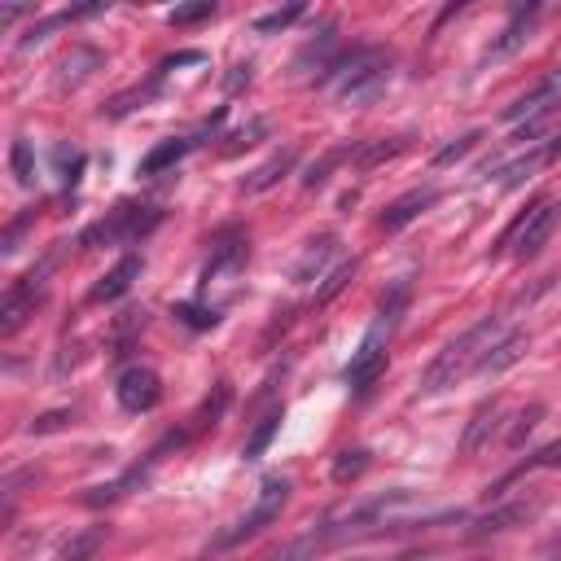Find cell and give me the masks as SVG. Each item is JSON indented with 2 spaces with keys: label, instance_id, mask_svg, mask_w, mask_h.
I'll list each match as a JSON object with an SVG mask.
<instances>
[{
  "label": "cell",
  "instance_id": "16",
  "mask_svg": "<svg viewBox=\"0 0 561 561\" xmlns=\"http://www.w3.org/2000/svg\"><path fill=\"white\" fill-rule=\"evenodd\" d=\"M526 338L522 329H513V334H500L496 342H491V351L483 356V364H478V373H487V377H496V373H505L509 364H518L522 360V351H526Z\"/></svg>",
  "mask_w": 561,
  "mask_h": 561
},
{
  "label": "cell",
  "instance_id": "3",
  "mask_svg": "<svg viewBox=\"0 0 561 561\" xmlns=\"http://www.w3.org/2000/svg\"><path fill=\"white\" fill-rule=\"evenodd\" d=\"M158 220H163V211H158V206L123 202V206H114L106 220H97L93 228H84L79 246H84V250H93V246H132V242H141L145 233H154Z\"/></svg>",
  "mask_w": 561,
  "mask_h": 561
},
{
  "label": "cell",
  "instance_id": "28",
  "mask_svg": "<svg viewBox=\"0 0 561 561\" xmlns=\"http://www.w3.org/2000/svg\"><path fill=\"white\" fill-rule=\"evenodd\" d=\"M277 426H281V408H272V412H268V417H263V421H259V430H255V439H250V443H246V461H259V456H263V448H268V443H272V434H277Z\"/></svg>",
  "mask_w": 561,
  "mask_h": 561
},
{
  "label": "cell",
  "instance_id": "34",
  "mask_svg": "<svg viewBox=\"0 0 561 561\" xmlns=\"http://www.w3.org/2000/svg\"><path fill=\"white\" fill-rule=\"evenodd\" d=\"M101 540H106V531H88V535H79V540H71L62 548V557L66 561H79V557H93L97 548H101Z\"/></svg>",
  "mask_w": 561,
  "mask_h": 561
},
{
  "label": "cell",
  "instance_id": "8",
  "mask_svg": "<svg viewBox=\"0 0 561 561\" xmlns=\"http://www.w3.org/2000/svg\"><path fill=\"white\" fill-rule=\"evenodd\" d=\"M40 299H44V268L31 272V277H22V281H14L5 290V299H0V334H5V338L18 334L22 320L36 316Z\"/></svg>",
  "mask_w": 561,
  "mask_h": 561
},
{
  "label": "cell",
  "instance_id": "24",
  "mask_svg": "<svg viewBox=\"0 0 561 561\" xmlns=\"http://www.w3.org/2000/svg\"><path fill=\"white\" fill-rule=\"evenodd\" d=\"M220 14V0H185L171 9V27H198V22Z\"/></svg>",
  "mask_w": 561,
  "mask_h": 561
},
{
  "label": "cell",
  "instance_id": "37",
  "mask_svg": "<svg viewBox=\"0 0 561 561\" xmlns=\"http://www.w3.org/2000/svg\"><path fill=\"white\" fill-rule=\"evenodd\" d=\"M526 469H561V439L557 443H548V448H540L526 461Z\"/></svg>",
  "mask_w": 561,
  "mask_h": 561
},
{
  "label": "cell",
  "instance_id": "40",
  "mask_svg": "<svg viewBox=\"0 0 561 561\" xmlns=\"http://www.w3.org/2000/svg\"><path fill=\"white\" fill-rule=\"evenodd\" d=\"M465 5H469V0H448V5H443V14H439V22H448L452 14H461Z\"/></svg>",
  "mask_w": 561,
  "mask_h": 561
},
{
  "label": "cell",
  "instance_id": "29",
  "mask_svg": "<svg viewBox=\"0 0 561 561\" xmlns=\"http://www.w3.org/2000/svg\"><path fill=\"white\" fill-rule=\"evenodd\" d=\"M176 316L185 320L189 329H215V325H220V312H215V307H206V303H180Z\"/></svg>",
  "mask_w": 561,
  "mask_h": 561
},
{
  "label": "cell",
  "instance_id": "38",
  "mask_svg": "<svg viewBox=\"0 0 561 561\" xmlns=\"http://www.w3.org/2000/svg\"><path fill=\"white\" fill-rule=\"evenodd\" d=\"M259 136H263V123L255 119V123H250V128H242L237 136H228V141H233V145H224V154H237V150H246V145H255Z\"/></svg>",
  "mask_w": 561,
  "mask_h": 561
},
{
  "label": "cell",
  "instance_id": "20",
  "mask_svg": "<svg viewBox=\"0 0 561 561\" xmlns=\"http://www.w3.org/2000/svg\"><path fill=\"white\" fill-rule=\"evenodd\" d=\"M189 150H193V136H171V141L154 145V150L141 158V176H163V171L176 167Z\"/></svg>",
  "mask_w": 561,
  "mask_h": 561
},
{
  "label": "cell",
  "instance_id": "27",
  "mask_svg": "<svg viewBox=\"0 0 561 561\" xmlns=\"http://www.w3.org/2000/svg\"><path fill=\"white\" fill-rule=\"evenodd\" d=\"M93 66H101V53L97 49H75L62 62V84H79L84 75H93Z\"/></svg>",
  "mask_w": 561,
  "mask_h": 561
},
{
  "label": "cell",
  "instance_id": "2",
  "mask_svg": "<svg viewBox=\"0 0 561 561\" xmlns=\"http://www.w3.org/2000/svg\"><path fill=\"white\" fill-rule=\"evenodd\" d=\"M316 79L320 84H338V97L347 106H373L391 84V57L382 49H351L334 57Z\"/></svg>",
  "mask_w": 561,
  "mask_h": 561
},
{
  "label": "cell",
  "instance_id": "18",
  "mask_svg": "<svg viewBox=\"0 0 561 561\" xmlns=\"http://www.w3.org/2000/svg\"><path fill=\"white\" fill-rule=\"evenodd\" d=\"M294 163H299V154H294V150H281V154H272V158H268V163H263V167H255V171H250L242 189H246V193H268L272 185H281V180L290 176V171H294Z\"/></svg>",
  "mask_w": 561,
  "mask_h": 561
},
{
  "label": "cell",
  "instance_id": "14",
  "mask_svg": "<svg viewBox=\"0 0 561 561\" xmlns=\"http://www.w3.org/2000/svg\"><path fill=\"white\" fill-rule=\"evenodd\" d=\"M434 202H439V189H412V193H404V198H395L391 206H386L377 224H382L386 233H399V228H408L421 211H430Z\"/></svg>",
  "mask_w": 561,
  "mask_h": 561
},
{
  "label": "cell",
  "instance_id": "1",
  "mask_svg": "<svg viewBox=\"0 0 561 561\" xmlns=\"http://www.w3.org/2000/svg\"><path fill=\"white\" fill-rule=\"evenodd\" d=\"M500 334H505V320H500V316H483L478 325H469L465 334L452 338L448 347L434 356L430 369L421 373V391L439 395V391H448V386L461 382V377L478 373V364H483V356L491 351V342H496Z\"/></svg>",
  "mask_w": 561,
  "mask_h": 561
},
{
  "label": "cell",
  "instance_id": "15",
  "mask_svg": "<svg viewBox=\"0 0 561 561\" xmlns=\"http://www.w3.org/2000/svg\"><path fill=\"white\" fill-rule=\"evenodd\" d=\"M136 277H141V259H136V255H123V259L106 272V277L93 285V294H88V299H93V303H114V299H123V294L132 290Z\"/></svg>",
  "mask_w": 561,
  "mask_h": 561
},
{
  "label": "cell",
  "instance_id": "32",
  "mask_svg": "<svg viewBox=\"0 0 561 561\" xmlns=\"http://www.w3.org/2000/svg\"><path fill=\"white\" fill-rule=\"evenodd\" d=\"M342 158H351V150H334V154H325L320 163H312L307 167V176H303V185L307 189H320L329 180V171H334V163H342Z\"/></svg>",
  "mask_w": 561,
  "mask_h": 561
},
{
  "label": "cell",
  "instance_id": "11",
  "mask_svg": "<svg viewBox=\"0 0 561 561\" xmlns=\"http://www.w3.org/2000/svg\"><path fill=\"white\" fill-rule=\"evenodd\" d=\"M561 158V136H548V141H540V145H531L526 154H518L513 163H505L496 171L500 176V189H522L526 180L535 176V171H544V167H553Z\"/></svg>",
  "mask_w": 561,
  "mask_h": 561
},
{
  "label": "cell",
  "instance_id": "23",
  "mask_svg": "<svg viewBox=\"0 0 561 561\" xmlns=\"http://www.w3.org/2000/svg\"><path fill=\"white\" fill-rule=\"evenodd\" d=\"M9 167H14V180L22 189L36 185V154H31L27 136H18V141H14V150H9Z\"/></svg>",
  "mask_w": 561,
  "mask_h": 561
},
{
  "label": "cell",
  "instance_id": "5",
  "mask_svg": "<svg viewBox=\"0 0 561 561\" xmlns=\"http://www.w3.org/2000/svg\"><path fill=\"white\" fill-rule=\"evenodd\" d=\"M557 224H561V202H540L500 237V246H509L518 259H535L548 246V237L557 233Z\"/></svg>",
  "mask_w": 561,
  "mask_h": 561
},
{
  "label": "cell",
  "instance_id": "19",
  "mask_svg": "<svg viewBox=\"0 0 561 561\" xmlns=\"http://www.w3.org/2000/svg\"><path fill=\"white\" fill-rule=\"evenodd\" d=\"M500 426V404L496 399H487V404H478V412L469 417V430H465V443H461V452L465 456H474V452H483V443L496 434Z\"/></svg>",
  "mask_w": 561,
  "mask_h": 561
},
{
  "label": "cell",
  "instance_id": "13",
  "mask_svg": "<svg viewBox=\"0 0 561 561\" xmlns=\"http://www.w3.org/2000/svg\"><path fill=\"white\" fill-rule=\"evenodd\" d=\"M338 237L334 233H320V237H312V242L303 246V255H299V263H294V285H312V281H320L325 277V268L338 259Z\"/></svg>",
  "mask_w": 561,
  "mask_h": 561
},
{
  "label": "cell",
  "instance_id": "36",
  "mask_svg": "<svg viewBox=\"0 0 561 561\" xmlns=\"http://www.w3.org/2000/svg\"><path fill=\"white\" fill-rule=\"evenodd\" d=\"M71 421H75V412H44V417H36L27 430L31 434H53V430H66Z\"/></svg>",
  "mask_w": 561,
  "mask_h": 561
},
{
  "label": "cell",
  "instance_id": "9",
  "mask_svg": "<svg viewBox=\"0 0 561 561\" xmlns=\"http://www.w3.org/2000/svg\"><path fill=\"white\" fill-rule=\"evenodd\" d=\"M114 395H119V404H123V412H154L158 404H163V382H158V373L154 369H128L119 377V386H114Z\"/></svg>",
  "mask_w": 561,
  "mask_h": 561
},
{
  "label": "cell",
  "instance_id": "35",
  "mask_svg": "<svg viewBox=\"0 0 561 561\" xmlns=\"http://www.w3.org/2000/svg\"><path fill=\"white\" fill-rule=\"evenodd\" d=\"M540 417H544V404H531V408H526L522 417H518V426H513V434H509V448H522V439H526V434H531L535 426H540Z\"/></svg>",
  "mask_w": 561,
  "mask_h": 561
},
{
  "label": "cell",
  "instance_id": "12",
  "mask_svg": "<svg viewBox=\"0 0 561 561\" xmlns=\"http://www.w3.org/2000/svg\"><path fill=\"white\" fill-rule=\"evenodd\" d=\"M540 9H544V0H513V18H509V27L500 31V40L491 44V62H500V57H509V53H518L526 36H531V27H535V18H540Z\"/></svg>",
  "mask_w": 561,
  "mask_h": 561
},
{
  "label": "cell",
  "instance_id": "33",
  "mask_svg": "<svg viewBox=\"0 0 561 561\" xmlns=\"http://www.w3.org/2000/svg\"><path fill=\"white\" fill-rule=\"evenodd\" d=\"M351 277H356V263H338V268L325 277V290L316 294V303H329L338 290H347V281H351Z\"/></svg>",
  "mask_w": 561,
  "mask_h": 561
},
{
  "label": "cell",
  "instance_id": "39",
  "mask_svg": "<svg viewBox=\"0 0 561 561\" xmlns=\"http://www.w3.org/2000/svg\"><path fill=\"white\" fill-rule=\"evenodd\" d=\"M242 84H250V62H237V66H233V75L224 79V88H228V93H237Z\"/></svg>",
  "mask_w": 561,
  "mask_h": 561
},
{
  "label": "cell",
  "instance_id": "26",
  "mask_svg": "<svg viewBox=\"0 0 561 561\" xmlns=\"http://www.w3.org/2000/svg\"><path fill=\"white\" fill-rule=\"evenodd\" d=\"M228 404H233V386H228V382H215V395L206 399V404L198 408V417H193V421H198V430L215 426V421L224 417V408H228Z\"/></svg>",
  "mask_w": 561,
  "mask_h": 561
},
{
  "label": "cell",
  "instance_id": "30",
  "mask_svg": "<svg viewBox=\"0 0 561 561\" xmlns=\"http://www.w3.org/2000/svg\"><path fill=\"white\" fill-rule=\"evenodd\" d=\"M364 469H369V452L356 448V452H342L334 461V483H351V478H360Z\"/></svg>",
  "mask_w": 561,
  "mask_h": 561
},
{
  "label": "cell",
  "instance_id": "21",
  "mask_svg": "<svg viewBox=\"0 0 561 561\" xmlns=\"http://www.w3.org/2000/svg\"><path fill=\"white\" fill-rule=\"evenodd\" d=\"M408 150V136H391V141H369V145H360V150H351V163H356L360 171H369L377 163H386V158H395V154H404Z\"/></svg>",
  "mask_w": 561,
  "mask_h": 561
},
{
  "label": "cell",
  "instance_id": "17",
  "mask_svg": "<svg viewBox=\"0 0 561 561\" xmlns=\"http://www.w3.org/2000/svg\"><path fill=\"white\" fill-rule=\"evenodd\" d=\"M526 518H531V505H500V509H491L487 518L474 522L469 540H491V535H505V531H513V526H522Z\"/></svg>",
  "mask_w": 561,
  "mask_h": 561
},
{
  "label": "cell",
  "instance_id": "7",
  "mask_svg": "<svg viewBox=\"0 0 561 561\" xmlns=\"http://www.w3.org/2000/svg\"><path fill=\"white\" fill-rule=\"evenodd\" d=\"M557 106H561V66H557V71H548L535 88H526L522 97H513L505 106V119L509 123H540V128H544V119Z\"/></svg>",
  "mask_w": 561,
  "mask_h": 561
},
{
  "label": "cell",
  "instance_id": "22",
  "mask_svg": "<svg viewBox=\"0 0 561 561\" xmlns=\"http://www.w3.org/2000/svg\"><path fill=\"white\" fill-rule=\"evenodd\" d=\"M408 299H412V281H395L391 290L382 294V307H377V325H386V329H395L399 325V316L408 312Z\"/></svg>",
  "mask_w": 561,
  "mask_h": 561
},
{
  "label": "cell",
  "instance_id": "6",
  "mask_svg": "<svg viewBox=\"0 0 561 561\" xmlns=\"http://www.w3.org/2000/svg\"><path fill=\"white\" fill-rule=\"evenodd\" d=\"M386 338H391V329L386 325H373L369 329V338L360 342V351L351 356L347 364V386H351V395H369L373 386H377V377L386 373Z\"/></svg>",
  "mask_w": 561,
  "mask_h": 561
},
{
  "label": "cell",
  "instance_id": "31",
  "mask_svg": "<svg viewBox=\"0 0 561 561\" xmlns=\"http://www.w3.org/2000/svg\"><path fill=\"white\" fill-rule=\"evenodd\" d=\"M478 141H483V132H465V136H456L452 145H443V150L434 154V163H439V167H448V163H456V158H465Z\"/></svg>",
  "mask_w": 561,
  "mask_h": 561
},
{
  "label": "cell",
  "instance_id": "10",
  "mask_svg": "<svg viewBox=\"0 0 561 561\" xmlns=\"http://www.w3.org/2000/svg\"><path fill=\"white\" fill-rule=\"evenodd\" d=\"M246 255H250V246L242 242V237L224 233L220 242L211 246V263H206V272H202V294L211 290V285H220V281L233 285L237 277H242V268H246Z\"/></svg>",
  "mask_w": 561,
  "mask_h": 561
},
{
  "label": "cell",
  "instance_id": "4",
  "mask_svg": "<svg viewBox=\"0 0 561 561\" xmlns=\"http://www.w3.org/2000/svg\"><path fill=\"white\" fill-rule=\"evenodd\" d=\"M285 505H290V483L285 478H268L259 491V500L250 505V513H242L233 526H228L224 535H215V548H237L246 540H255V535H263L272 522L285 513Z\"/></svg>",
  "mask_w": 561,
  "mask_h": 561
},
{
  "label": "cell",
  "instance_id": "25",
  "mask_svg": "<svg viewBox=\"0 0 561 561\" xmlns=\"http://www.w3.org/2000/svg\"><path fill=\"white\" fill-rule=\"evenodd\" d=\"M303 9H307V0H285L277 14H268V18L255 22V31H259V36H277V31H285V27H294V22H299Z\"/></svg>",
  "mask_w": 561,
  "mask_h": 561
}]
</instances>
